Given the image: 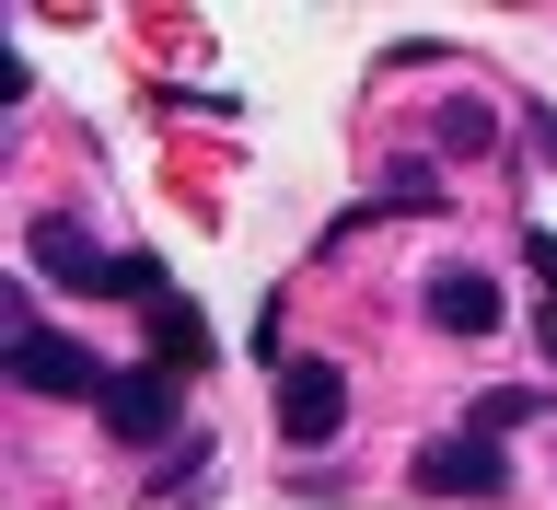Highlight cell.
Here are the masks:
<instances>
[{"mask_svg":"<svg viewBox=\"0 0 557 510\" xmlns=\"http://www.w3.org/2000/svg\"><path fill=\"white\" fill-rule=\"evenodd\" d=\"M198 302H151V360H163V372H186V360H198Z\"/></svg>","mask_w":557,"mask_h":510,"instance_id":"8992f818","label":"cell"},{"mask_svg":"<svg viewBox=\"0 0 557 510\" xmlns=\"http://www.w3.org/2000/svg\"><path fill=\"white\" fill-rule=\"evenodd\" d=\"M337 418H348V372L337 360H290V372H278V441L290 452H325Z\"/></svg>","mask_w":557,"mask_h":510,"instance_id":"7a4b0ae2","label":"cell"},{"mask_svg":"<svg viewBox=\"0 0 557 510\" xmlns=\"http://www.w3.org/2000/svg\"><path fill=\"white\" fill-rule=\"evenodd\" d=\"M430 325H442V337H499V278L487 268H430Z\"/></svg>","mask_w":557,"mask_h":510,"instance_id":"5b68a950","label":"cell"},{"mask_svg":"<svg viewBox=\"0 0 557 510\" xmlns=\"http://www.w3.org/2000/svg\"><path fill=\"white\" fill-rule=\"evenodd\" d=\"M12 383H24V395H59V407H94L116 372H104L82 337H47V325H35V337H12Z\"/></svg>","mask_w":557,"mask_h":510,"instance_id":"3957f363","label":"cell"},{"mask_svg":"<svg viewBox=\"0 0 557 510\" xmlns=\"http://www.w3.org/2000/svg\"><path fill=\"white\" fill-rule=\"evenodd\" d=\"M407 487L418 499H511V452L476 441V430H442V441L407 452Z\"/></svg>","mask_w":557,"mask_h":510,"instance_id":"6da1fadb","label":"cell"},{"mask_svg":"<svg viewBox=\"0 0 557 510\" xmlns=\"http://www.w3.org/2000/svg\"><path fill=\"white\" fill-rule=\"evenodd\" d=\"M430 139H442V151H487L499 116H487V104H442V128H430Z\"/></svg>","mask_w":557,"mask_h":510,"instance_id":"ba28073f","label":"cell"},{"mask_svg":"<svg viewBox=\"0 0 557 510\" xmlns=\"http://www.w3.org/2000/svg\"><path fill=\"white\" fill-rule=\"evenodd\" d=\"M94 418L116 430V441H139V452H151V441L174 430V372H163V360H139V372H116V383L94 395Z\"/></svg>","mask_w":557,"mask_h":510,"instance_id":"277c9868","label":"cell"},{"mask_svg":"<svg viewBox=\"0 0 557 510\" xmlns=\"http://www.w3.org/2000/svg\"><path fill=\"white\" fill-rule=\"evenodd\" d=\"M522 418H534V383H499V395H476V407H465V430H476V441H499V430H522Z\"/></svg>","mask_w":557,"mask_h":510,"instance_id":"52a82bcc","label":"cell"}]
</instances>
